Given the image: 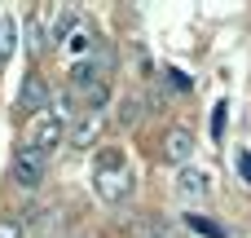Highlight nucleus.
I'll return each mask as SVG.
<instances>
[{
    "mask_svg": "<svg viewBox=\"0 0 251 238\" xmlns=\"http://www.w3.org/2000/svg\"><path fill=\"white\" fill-rule=\"evenodd\" d=\"M185 225H190V234H199V238H225V225H216V221H207L199 212H185Z\"/></svg>",
    "mask_w": 251,
    "mask_h": 238,
    "instance_id": "9",
    "label": "nucleus"
},
{
    "mask_svg": "<svg viewBox=\"0 0 251 238\" xmlns=\"http://www.w3.org/2000/svg\"><path fill=\"white\" fill-rule=\"evenodd\" d=\"M97 132H101V115H97V110H84V119H79L75 132H71V146H75V150H88V146L97 141Z\"/></svg>",
    "mask_w": 251,
    "mask_h": 238,
    "instance_id": "6",
    "label": "nucleus"
},
{
    "mask_svg": "<svg viewBox=\"0 0 251 238\" xmlns=\"http://www.w3.org/2000/svg\"><path fill=\"white\" fill-rule=\"evenodd\" d=\"M71 26H75V9H57L53 22H49V40H44V44H62V40H71Z\"/></svg>",
    "mask_w": 251,
    "mask_h": 238,
    "instance_id": "8",
    "label": "nucleus"
},
{
    "mask_svg": "<svg viewBox=\"0 0 251 238\" xmlns=\"http://www.w3.org/2000/svg\"><path fill=\"white\" fill-rule=\"evenodd\" d=\"M13 44H18V26H13V18H0V62L13 53Z\"/></svg>",
    "mask_w": 251,
    "mask_h": 238,
    "instance_id": "10",
    "label": "nucleus"
},
{
    "mask_svg": "<svg viewBox=\"0 0 251 238\" xmlns=\"http://www.w3.org/2000/svg\"><path fill=\"white\" fill-rule=\"evenodd\" d=\"M234 163H238L243 181H251V155H247V150H238V155H234Z\"/></svg>",
    "mask_w": 251,
    "mask_h": 238,
    "instance_id": "15",
    "label": "nucleus"
},
{
    "mask_svg": "<svg viewBox=\"0 0 251 238\" xmlns=\"http://www.w3.org/2000/svg\"><path fill=\"white\" fill-rule=\"evenodd\" d=\"M93 190H97L101 203H124V199L132 194V168H128V159H124L119 150H106V155L97 159V168H93Z\"/></svg>",
    "mask_w": 251,
    "mask_h": 238,
    "instance_id": "1",
    "label": "nucleus"
},
{
    "mask_svg": "<svg viewBox=\"0 0 251 238\" xmlns=\"http://www.w3.org/2000/svg\"><path fill=\"white\" fill-rule=\"evenodd\" d=\"M44 168H49V159H44L40 150L22 146V150L13 155V185H18V190H35V185L44 181Z\"/></svg>",
    "mask_w": 251,
    "mask_h": 238,
    "instance_id": "3",
    "label": "nucleus"
},
{
    "mask_svg": "<svg viewBox=\"0 0 251 238\" xmlns=\"http://www.w3.org/2000/svg\"><path fill=\"white\" fill-rule=\"evenodd\" d=\"M0 238H22V221L18 216H0Z\"/></svg>",
    "mask_w": 251,
    "mask_h": 238,
    "instance_id": "12",
    "label": "nucleus"
},
{
    "mask_svg": "<svg viewBox=\"0 0 251 238\" xmlns=\"http://www.w3.org/2000/svg\"><path fill=\"white\" fill-rule=\"evenodd\" d=\"M176 190H181V199H207V172H199V168H181V177H176Z\"/></svg>",
    "mask_w": 251,
    "mask_h": 238,
    "instance_id": "7",
    "label": "nucleus"
},
{
    "mask_svg": "<svg viewBox=\"0 0 251 238\" xmlns=\"http://www.w3.org/2000/svg\"><path fill=\"white\" fill-rule=\"evenodd\" d=\"M163 155H168L172 163H185V159L194 155V132H190V128H172L168 141H163Z\"/></svg>",
    "mask_w": 251,
    "mask_h": 238,
    "instance_id": "5",
    "label": "nucleus"
},
{
    "mask_svg": "<svg viewBox=\"0 0 251 238\" xmlns=\"http://www.w3.org/2000/svg\"><path fill=\"white\" fill-rule=\"evenodd\" d=\"M18 110L26 115H49V84L44 75H26L22 88H18Z\"/></svg>",
    "mask_w": 251,
    "mask_h": 238,
    "instance_id": "4",
    "label": "nucleus"
},
{
    "mask_svg": "<svg viewBox=\"0 0 251 238\" xmlns=\"http://www.w3.org/2000/svg\"><path fill=\"white\" fill-rule=\"evenodd\" d=\"M115 119H119L124 128H132V124L141 119V102H137V97H124V102H119V115H115Z\"/></svg>",
    "mask_w": 251,
    "mask_h": 238,
    "instance_id": "11",
    "label": "nucleus"
},
{
    "mask_svg": "<svg viewBox=\"0 0 251 238\" xmlns=\"http://www.w3.org/2000/svg\"><path fill=\"white\" fill-rule=\"evenodd\" d=\"M225 110H229V106L221 102V106H216V115H212V137H221V132H225Z\"/></svg>",
    "mask_w": 251,
    "mask_h": 238,
    "instance_id": "14",
    "label": "nucleus"
},
{
    "mask_svg": "<svg viewBox=\"0 0 251 238\" xmlns=\"http://www.w3.org/2000/svg\"><path fill=\"white\" fill-rule=\"evenodd\" d=\"M88 44H93V35H88V31H75L66 49H71V53H88Z\"/></svg>",
    "mask_w": 251,
    "mask_h": 238,
    "instance_id": "13",
    "label": "nucleus"
},
{
    "mask_svg": "<svg viewBox=\"0 0 251 238\" xmlns=\"http://www.w3.org/2000/svg\"><path fill=\"white\" fill-rule=\"evenodd\" d=\"M62 137H66V124H62L57 110H49V115H35V119H31V137H26V146L40 150V155L49 159V150L62 146Z\"/></svg>",
    "mask_w": 251,
    "mask_h": 238,
    "instance_id": "2",
    "label": "nucleus"
}]
</instances>
